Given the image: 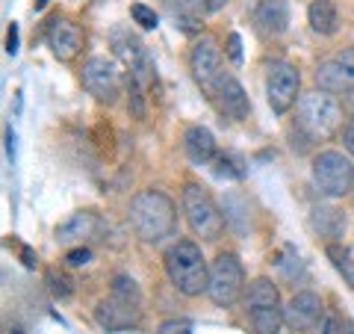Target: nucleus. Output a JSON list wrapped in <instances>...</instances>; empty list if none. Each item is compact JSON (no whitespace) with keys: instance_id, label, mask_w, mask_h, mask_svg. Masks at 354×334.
Segmentation results:
<instances>
[{"instance_id":"1","label":"nucleus","mask_w":354,"mask_h":334,"mask_svg":"<svg viewBox=\"0 0 354 334\" xmlns=\"http://www.w3.org/2000/svg\"><path fill=\"white\" fill-rule=\"evenodd\" d=\"M130 225L145 243H160L177 228L174 202L160 189H142L130 202Z\"/></svg>"},{"instance_id":"2","label":"nucleus","mask_w":354,"mask_h":334,"mask_svg":"<svg viewBox=\"0 0 354 334\" xmlns=\"http://www.w3.org/2000/svg\"><path fill=\"white\" fill-rule=\"evenodd\" d=\"M165 272L169 281L180 290L183 296H201L207 293L209 284V263L201 254V246L192 240H177L174 246L165 252Z\"/></svg>"},{"instance_id":"3","label":"nucleus","mask_w":354,"mask_h":334,"mask_svg":"<svg viewBox=\"0 0 354 334\" xmlns=\"http://www.w3.org/2000/svg\"><path fill=\"white\" fill-rule=\"evenodd\" d=\"M295 113H298V128L307 133V139H334L342 128V104L325 89L301 92Z\"/></svg>"},{"instance_id":"4","label":"nucleus","mask_w":354,"mask_h":334,"mask_svg":"<svg viewBox=\"0 0 354 334\" xmlns=\"http://www.w3.org/2000/svg\"><path fill=\"white\" fill-rule=\"evenodd\" d=\"M180 207H183V216H186V222H189L195 237H201L207 243H213V240L221 237L227 219L221 216V210L216 207L213 195H209L201 184H186L183 186Z\"/></svg>"},{"instance_id":"5","label":"nucleus","mask_w":354,"mask_h":334,"mask_svg":"<svg viewBox=\"0 0 354 334\" xmlns=\"http://www.w3.org/2000/svg\"><path fill=\"white\" fill-rule=\"evenodd\" d=\"M242 293H245V270H242V261L234 252L216 254V261L209 263L207 296L213 299V305H218V308H234L242 299Z\"/></svg>"},{"instance_id":"6","label":"nucleus","mask_w":354,"mask_h":334,"mask_svg":"<svg viewBox=\"0 0 354 334\" xmlns=\"http://www.w3.org/2000/svg\"><path fill=\"white\" fill-rule=\"evenodd\" d=\"M313 184L328 198H342L354 189V163L342 151H322L313 157Z\"/></svg>"},{"instance_id":"7","label":"nucleus","mask_w":354,"mask_h":334,"mask_svg":"<svg viewBox=\"0 0 354 334\" xmlns=\"http://www.w3.org/2000/svg\"><path fill=\"white\" fill-rule=\"evenodd\" d=\"M298 86H301V74H298V69L292 62H283V60L272 62L269 77H266V101H269V107L278 116L290 113V109L298 104V98H301Z\"/></svg>"},{"instance_id":"8","label":"nucleus","mask_w":354,"mask_h":334,"mask_svg":"<svg viewBox=\"0 0 354 334\" xmlns=\"http://www.w3.org/2000/svg\"><path fill=\"white\" fill-rule=\"evenodd\" d=\"M83 86H86L88 95L97 98V101L113 104L121 95V89H124V77H121V69L113 60L92 57L83 65Z\"/></svg>"},{"instance_id":"9","label":"nucleus","mask_w":354,"mask_h":334,"mask_svg":"<svg viewBox=\"0 0 354 334\" xmlns=\"http://www.w3.org/2000/svg\"><path fill=\"white\" fill-rule=\"evenodd\" d=\"M189 69H192V77L198 80V86H201L207 95H213L216 83L225 77V71H221V48L213 36L195 39L192 53H189Z\"/></svg>"},{"instance_id":"10","label":"nucleus","mask_w":354,"mask_h":334,"mask_svg":"<svg viewBox=\"0 0 354 334\" xmlns=\"http://www.w3.org/2000/svg\"><path fill=\"white\" fill-rule=\"evenodd\" d=\"M113 48H115V53H118V60L130 69V80L136 83L139 89L148 86V83H153V60H151L148 48H145V44H142L136 36L115 30V33H113Z\"/></svg>"},{"instance_id":"11","label":"nucleus","mask_w":354,"mask_h":334,"mask_svg":"<svg viewBox=\"0 0 354 334\" xmlns=\"http://www.w3.org/2000/svg\"><path fill=\"white\" fill-rule=\"evenodd\" d=\"M44 39H48L50 44V51H53V57L62 60V62H71L80 57V51H83V30L80 24H74L71 18H50L48 21V30H44Z\"/></svg>"},{"instance_id":"12","label":"nucleus","mask_w":354,"mask_h":334,"mask_svg":"<svg viewBox=\"0 0 354 334\" xmlns=\"http://www.w3.org/2000/svg\"><path fill=\"white\" fill-rule=\"evenodd\" d=\"M325 317L322 299L310 290H301L290 299V305L283 308V322L292 331H313L319 326V319Z\"/></svg>"},{"instance_id":"13","label":"nucleus","mask_w":354,"mask_h":334,"mask_svg":"<svg viewBox=\"0 0 354 334\" xmlns=\"http://www.w3.org/2000/svg\"><path fill=\"white\" fill-rule=\"evenodd\" d=\"M139 314H142V305L139 302H127V299H118L113 293H109V299H101L97 308H95L97 326L106 328V331H121V328L136 326Z\"/></svg>"},{"instance_id":"14","label":"nucleus","mask_w":354,"mask_h":334,"mask_svg":"<svg viewBox=\"0 0 354 334\" xmlns=\"http://www.w3.org/2000/svg\"><path fill=\"white\" fill-rule=\"evenodd\" d=\"M213 98H216V104H218L221 113H225L227 118H234V121L248 118V113H251V104H248L245 89H242V83L236 80V77H230V74H225L216 83Z\"/></svg>"},{"instance_id":"15","label":"nucleus","mask_w":354,"mask_h":334,"mask_svg":"<svg viewBox=\"0 0 354 334\" xmlns=\"http://www.w3.org/2000/svg\"><path fill=\"white\" fill-rule=\"evenodd\" d=\"M251 18L263 36H283L290 27V3L286 0H257Z\"/></svg>"},{"instance_id":"16","label":"nucleus","mask_w":354,"mask_h":334,"mask_svg":"<svg viewBox=\"0 0 354 334\" xmlns=\"http://www.w3.org/2000/svg\"><path fill=\"white\" fill-rule=\"evenodd\" d=\"M97 228H101L97 216L88 213V210H80V213H74V216L65 219L62 225H57L53 237H57V243H62V246H71V243H83L88 237H95Z\"/></svg>"},{"instance_id":"17","label":"nucleus","mask_w":354,"mask_h":334,"mask_svg":"<svg viewBox=\"0 0 354 334\" xmlns=\"http://www.w3.org/2000/svg\"><path fill=\"white\" fill-rule=\"evenodd\" d=\"M183 151H186V157H189L195 166H204L216 157V139H213V133H209L207 128L201 125H192L189 130L183 133Z\"/></svg>"},{"instance_id":"18","label":"nucleus","mask_w":354,"mask_h":334,"mask_svg":"<svg viewBox=\"0 0 354 334\" xmlns=\"http://www.w3.org/2000/svg\"><path fill=\"white\" fill-rule=\"evenodd\" d=\"M307 21H310V30H313L316 36H334L337 27H339L337 3L334 0H313L307 9Z\"/></svg>"},{"instance_id":"19","label":"nucleus","mask_w":354,"mask_h":334,"mask_svg":"<svg viewBox=\"0 0 354 334\" xmlns=\"http://www.w3.org/2000/svg\"><path fill=\"white\" fill-rule=\"evenodd\" d=\"M165 9H169V15L186 33H198V30H201V18L207 12L201 0H165Z\"/></svg>"},{"instance_id":"20","label":"nucleus","mask_w":354,"mask_h":334,"mask_svg":"<svg viewBox=\"0 0 354 334\" xmlns=\"http://www.w3.org/2000/svg\"><path fill=\"white\" fill-rule=\"evenodd\" d=\"M242 305H245V310H257V308L281 305L278 284H274L272 278H254V281L248 284V290L242 293Z\"/></svg>"},{"instance_id":"21","label":"nucleus","mask_w":354,"mask_h":334,"mask_svg":"<svg viewBox=\"0 0 354 334\" xmlns=\"http://www.w3.org/2000/svg\"><path fill=\"white\" fill-rule=\"evenodd\" d=\"M248 322H251V331H254V334H278L281 326H286L281 305L248 310Z\"/></svg>"},{"instance_id":"22","label":"nucleus","mask_w":354,"mask_h":334,"mask_svg":"<svg viewBox=\"0 0 354 334\" xmlns=\"http://www.w3.org/2000/svg\"><path fill=\"white\" fill-rule=\"evenodd\" d=\"M316 86H319V89H325V92H330V95L348 92V83H346V77H342L337 60L319 62V69H316Z\"/></svg>"},{"instance_id":"23","label":"nucleus","mask_w":354,"mask_h":334,"mask_svg":"<svg viewBox=\"0 0 354 334\" xmlns=\"http://www.w3.org/2000/svg\"><path fill=\"white\" fill-rule=\"evenodd\" d=\"M310 222H313V228L319 234H325V237H339L342 228H346V219H342L337 210H330V207H316Z\"/></svg>"},{"instance_id":"24","label":"nucleus","mask_w":354,"mask_h":334,"mask_svg":"<svg viewBox=\"0 0 354 334\" xmlns=\"http://www.w3.org/2000/svg\"><path fill=\"white\" fill-rule=\"evenodd\" d=\"M113 296H118V299H127V302H139V305H142L139 284L133 281L130 275H115V278H113Z\"/></svg>"},{"instance_id":"25","label":"nucleus","mask_w":354,"mask_h":334,"mask_svg":"<svg viewBox=\"0 0 354 334\" xmlns=\"http://www.w3.org/2000/svg\"><path fill=\"white\" fill-rule=\"evenodd\" d=\"M216 175L218 177H230V181H239V177L245 175V169L239 166L236 157H230V154H221V157L216 160Z\"/></svg>"},{"instance_id":"26","label":"nucleus","mask_w":354,"mask_h":334,"mask_svg":"<svg viewBox=\"0 0 354 334\" xmlns=\"http://www.w3.org/2000/svg\"><path fill=\"white\" fill-rule=\"evenodd\" d=\"M278 270H281V275L286 278V281H292L295 275L304 272V266H301V261H298V254H295L292 249H283L281 261H278Z\"/></svg>"},{"instance_id":"27","label":"nucleus","mask_w":354,"mask_h":334,"mask_svg":"<svg viewBox=\"0 0 354 334\" xmlns=\"http://www.w3.org/2000/svg\"><path fill=\"white\" fill-rule=\"evenodd\" d=\"M44 281H48V290L53 293V296H59V299H65V296H71V281L65 278L62 272H57V270H48L44 272Z\"/></svg>"},{"instance_id":"28","label":"nucleus","mask_w":354,"mask_h":334,"mask_svg":"<svg viewBox=\"0 0 354 334\" xmlns=\"http://www.w3.org/2000/svg\"><path fill=\"white\" fill-rule=\"evenodd\" d=\"M130 15H133V21H136L142 30H153V27H157V12H153L151 6H145V3H133Z\"/></svg>"},{"instance_id":"29","label":"nucleus","mask_w":354,"mask_h":334,"mask_svg":"<svg viewBox=\"0 0 354 334\" xmlns=\"http://www.w3.org/2000/svg\"><path fill=\"white\" fill-rule=\"evenodd\" d=\"M328 254L330 258H334V266L339 272H346L348 275V281L354 284V266H351V258H348V252L346 249H339V246H334V243H330L328 246Z\"/></svg>"},{"instance_id":"30","label":"nucleus","mask_w":354,"mask_h":334,"mask_svg":"<svg viewBox=\"0 0 354 334\" xmlns=\"http://www.w3.org/2000/svg\"><path fill=\"white\" fill-rule=\"evenodd\" d=\"M334 60H337V65H339L342 77H346L348 89H354V48H346V51H339Z\"/></svg>"},{"instance_id":"31","label":"nucleus","mask_w":354,"mask_h":334,"mask_svg":"<svg viewBox=\"0 0 354 334\" xmlns=\"http://www.w3.org/2000/svg\"><path fill=\"white\" fill-rule=\"evenodd\" d=\"M310 334H346L342 331V322H339V317H334V314H325L322 319H319V326L310 331Z\"/></svg>"},{"instance_id":"32","label":"nucleus","mask_w":354,"mask_h":334,"mask_svg":"<svg viewBox=\"0 0 354 334\" xmlns=\"http://www.w3.org/2000/svg\"><path fill=\"white\" fill-rule=\"evenodd\" d=\"M157 334H192V326L186 319H165L160 322Z\"/></svg>"},{"instance_id":"33","label":"nucleus","mask_w":354,"mask_h":334,"mask_svg":"<svg viewBox=\"0 0 354 334\" xmlns=\"http://www.w3.org/2000/svg\"><path fill=\"white\" fill-rule=\"evenodd\" d=\"M88 261H92V252H88L86 246H77V249H71L68 254H65V263L74 266V270H80V266H86Z\"/></svg>"},{"instance_id":"34","label":"nucleus","mask_w":354,"mask_h":334,"mask_svg":"<svg viewBox=\"0 0 354 334\" xmlns=\"http://www.w3.org/2000/svg\"><path fill=\"white\" fill-rule=\"evenodd\" d=\"M227 57L234 60L236 65L242 62V39H239V33H230L227 36Z\"/></svg>"},{"instance_id":"35","label":"nucleus","mask_w":354,"mask_h":334,"mask_svg":"<svg viewBox=\"0 0 354 334\" xmlns=\"http://www.w3.org/2000/svg\"><path fill=\"white\" fill-rule=\"evenodd\" d=\"M342 148H346L348 154H354V116L348 118L346 130H342Z\"/></svg>"},{"instance_id":"36","label":"nucleus","mask_w":354,"mask_h":334,"mask_svg":"<svg viewBox=\"0 0 354 334\" xmlns=\"http://www.w3.org/2000/svg\"><path fill=\"white\" fill-rule=\"evenodd\" d=\"M6 53H18V24H9V30H6Z\"/></svg>"},{"instance_id":"37","label":"nucleus","mask_w":354,"mask_h":334,"mask_svg":"<svg viewBox=\"0 0 354 334\" xmlns=\"http://www.w3.org/2000/svg\"><path fill=\"white\" fill-rule=\"evenodd\" d=\"M207 12H218V9H225L227 6V0H201Z\"/></svg>"},{"instance_id":"38","label":"nucleus","mask_w":354,"mask_h":334,"mask_svg":"<svg viewBox=\"0 0 354 334\" xmlns=\"http://www.w3.org/2000/svg\"><path fill=\"white\" fill-rule=\"evenodd\" d=\"M15 137H12V130H6V151H9V157H15Z\"/></svg>"},{"instance_id":"39","label":"nucleus","mask_w":354,"mask_h":334,"mask_svg":"<svg viewBox=\"0 0 354 334\" xmlns=\"http://www.w3.org/2000/svg\"><path fill=\"white\" fill-rule=\"evenodd\" d=\"M24 263L27 266H36V254H32L30 249H24Z\"/></svg>"}]
</instances>
